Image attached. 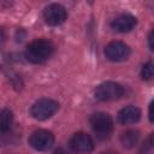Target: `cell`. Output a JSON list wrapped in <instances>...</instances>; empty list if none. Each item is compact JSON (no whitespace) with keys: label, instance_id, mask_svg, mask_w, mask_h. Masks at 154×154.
<instances>
[{"label":"cell","instance_id":"obj_1","mask_svg":"<svg viewBox=\"0 0 154 154\" xmlns=\"http://www.w3.org/2000/svg\"><path fill=\"white\" fill-rule=\"evenodd\" d=\"M54 52V45L46 38L31 41L25 48V58L32 64H42L51 58Z\"/></svg>","mask_w":154,"mask_h":154},{"label":"cell","instance_id":"obj_2","mask_svg":"<svg viewBox=\"0 0 154 154\" xmlns=\"http://www.w3.org/2000/svg\"><path fill=\"white\" fill-rule=\"evenodd\" d=\"M90 125L97 138L106 140L111 136L113 130V122L109 114L105 112H97L94 113L90 117Z\"/></svg>","mask_w":154,"mask_h":154},{"label":"cell","instance_id":"obj_3","mask_svg":"<svg viewBox=\"0 0 154 154\" xmlns=\"http://www.w3.org/2000/svg\"><path fill=\"white\" fill-rule=\"evenodd\" d=\"M59 108V103L52 99H40L30 107V114L37 120H46L51 118Z\"/></svg>","mask_w":154,"mask_h":154},{"label":"cell","instance_id":"obj_4","mask_svg":"<svg viewBox=\"0 0 154 154\" xmlns=\"http://www.w3.org/2000/svg\"><path fill=\"white\" fill-rule=\"evenodd\" d=\"M95 97L100 101H113L118 100L124 95V88L116 82H103L95 88Z\"/></svg>","mask_w":154,"mask_h":154},{"label":"cell","instance_id":"obj_5","mask_svg":"<svg viewBox=\"0 0 154 154\" xmlns=\"http://www.w3.org/2000/svg\"><path fill=\"white\" fill-rule=\"evenodd\" d=\"M53 143H54V136L48 130H43V129L36 130L29 137V144L38 152H45L51 149Z\"/></svg>","mask_w":154,"mask_h":154},{"label":"cell","instance_id":"obj_6","mask_svg":"<svg viewBox=\"0 0 154 154\" xmlns=\"http://www.w3.org/2000/svg\"><path fill=\"white\" fill-rule=\"evenodd\" d=\"M69 147L76 154H89L94 149V142L88 134L77 132L70 138Z\"/></svg>","mask_w":154,"mask_h":154},{"label":"cell","instance_id":"obj_7","mask_svg":"<svg viewBox=\"0 0 154 154\" xmlns=\"http://www.w3.org/2000/svg\"><path fill=\"white\" fill-rule=\"evenodd\" d=\"M66 17H67V13L65 7L59 4H51L43 11L45 22L51 26H57L63 24Z\"/></svg>","mask_w":154,"mask_h":154},{"label":"cell","instance_id":"obj_8","mask_svg":"<svg viewBox=\"0 0 154 154\" xmlns=\"http://www.w3.org/2000/svg\"><path fill=\"white\" fill-rule=\"evenodd\" d=\"M105 55L111 61H123L130 55V48L120 41H112L105 48Z\"/></svg>","mask_w":154,"mask_h":154},{"label":"cell","instance_id":"obj_9","mask_svg":"<svg viewBox=\"0 0 154 154\" xmlns=\"http://www.w3.org/2000/svg\"><path fill=\"white\" fill-rule=\"evenodd\" d=\"M137 24V19L135 16L130 14V13H122L119 16H117L112 22H111V26L113 30L118 31V32H128L131 31Z\"/></svg>","mask_w":154,"mask_h":154},{"label":"cell","instance_id":"obj_10","mask_svg":"<svg viewBox=\"0 0 154 154\" xmlns=\"http://www.w3.org/2000/svg\"><path fill=\"white\" fill-rule=\"evenodd\" d=\"M141 118V111L135 106H126L118 112V122L123 125L137 123Z\"/></svg>","mask_w":154,"mask_h":154},{"label":"cell","instance_id":"obj_11","mask_svg":"<svg viewBox=\"0 0 154 154\" xmlns=\"http://www.w3.org/2000/svg\"><path fill=\"white\" fill-rule=\"evenodd\" d=\"M138 138H140L138 131H136V130H128V131H125V132L122 134L120 142H122L123 147L130 149V148H134L137 144Z\"/></svg>","mask_w":154,"mask_h":154},{"label":"cell","instance_id":"obj_12","mask_svg":"<svg viewBox=\"0 0 154 154\" xmlns=\"http://www.w3.org/2000/svg\"><path fill=\"white\" fill-rule=\"evenodd\" d=\"M13 122V116L10 109H1L0 111V132H6L10 130Z\"/></svg>","mask_w":154,"mask_h":154},{"label":"cell","instance_id":"obj_13","mask_svg":"<svg viewBox=\"0 0 154 154\" xmlns=\"http://www.w3.org/2000/svg\"><path fill=\"white\" fill-rule=\"evenodd\" d=\"M153 75H154V69H153V63L152 61H148L146 63L142 69H141V77L146 81H149L153 78Z\"/></svg>","mask_w":154,"mask_h":154},{"label":"cell","instance_id":"obj_14","mask_svg":"<svg viewBox=\"0 0 154 154\" xmlns=\"http://www.w3.org/2000/svg\"><path fill=\"white\" fill-rule=\"evenodd\" d=\"M5 40H6V34H5L4 29L0 28V45H2L5 42Z\"/></svg>","mask_w":154,"mask_h":154},{"label":"cell","instance_id":"obj_15","mask_svg":"<svg viewBox=\"0 0 154 154\" xmlns=\"http://www.w3.org/2000/svg\"><path fill=\"white\" fill-rule=\"evenodd\" d=\"M53 154H69L64 148H58L57 150H54V153Z\"/></svg>","mask_w":154,"mask_h":154},{"label":"cell","instance_id":"obj_16","mask_svg":"<svg viewBox=\"0 0 154 154\" xmlns=\"http://www.w3.org/2000/svg\"><path fill=\"white\" fill-rule=\"evenodd\" d=\"M148 38H149V48L153 51L154 49V47H153V31L149 34V37Z\"/></svg>","mask_w":154,"mask_h":154},{"label":"cell","instance_id":"obj_17","mask_svg":"<svg viewBox=\"0 0 154 154\" xmlns=\"http://www.w3.org/2000/svg\"><path fill=\"white\" fill-rule=\"evenodd\" d=\"M152 107H153V103H150V106H149V119H150V122H153V112H152Z\"/></svg>","mask_w":154,"mask_h":154},{"label":"cell","instance_id":"obj_18","mask_svg":"<svg viewBox=\"0 0 154 154\" xmlns=\"http://www.w3.org/2000/svg\"><path fill=\"white\" fill-rule=\"evenodd\" d=\"M102 154H118V153L112 152V150H108V152H105V153H102Z\"/></svg>","mask_w":154,"mask_h":154}]
</instances>
